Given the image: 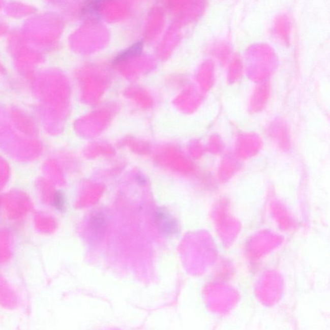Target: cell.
I'll return each instance as SVG.
<instances>
[{
  "instance_id": "2",
  "label": "cell",
  "mask_w": 330,
  "mask_h": 330,
  "mask_svg": "<svg viewBox=\"0 0 330 330\" xmlns=\"http://www.w3.org/2000/svg\"><path fill=\"white\" fill-rule=\"evenodd\" d=\"M143 42H141V41L136 42L131 45V47H129L128 49H125L124 51L118 54L115 57L113 63L114 64H117L119 63L125 61V60L132 58V57L138 56L141 54L142 51H143Z\"/></svg>"
},
{
  "instance_id": "3",
  "label": "cell",
  "mask_w": 330,
  "mask_h": 330,
  "mask_svg": "<svg viewBox=\"0 0 330 330\" xmlns=\"http://www.w3.org/2000/svg\"><path fill=\"white\" fill-rule=\"evenodd\" d=\"M102 0H86L83 6V15L91 20H98L100 16V4Z\"/></svg>"
},
{
  "instance_id": "1",
  "label": "cell",
  "mask_w": 330,
  "mask_h": 330,
  "mask_svg": "<svg viewBox=\"0 0 330 330\" xmlns=\"http://www.w3.org/2000/svg\"><path fill=\"white\" fill-rule=\"evenodd\" d=\"M156 219L160 227L162 229L165 234L170 235L173 234L176 230L175 221L167 211L164 209H159L156 212Z\"/></svg>"
},
{
  "instance_id": "6",
  "label": "cell",
  "mask_w": 330,
  "mask_h": 330,
  "mask_svg": "<svg viewBox=\"0 0 330 330\" xmlns=\"http://www.w3.org/2000/svg\"><path fill=\"white\" fill-rule=\"evenodd\" d=\"M137 182L140 183H145V180H144V178L142 177L141 176H137Z\"/></svg>"
},
{
  "instance_id": "5",
  "label": "cell",
  "mask_w": 330,
  "mask_h": 330,
  "mask_svg": "<svg viewBox=\"0 0 330 330\" xmlns=\"http://www.w3.org/2000/svg\"><path fill=\"white\" fill-rule=\"evenodd\" d=\"M65 197L62 192H57L54 196L55 206L59 211L64 209L65 207Z\"/></svg>"
},
{
  "instance_id": "4",
  "label": "cell",
  "mask_w": 330,
  "mask_h": 330,
  "mask_svg": "<svg viewBox=\"0 0 330 330\" xmlns=\"http://www.w3.org/2000/svg\"><path fill=\"white\" fill-rule=\"evenodd\" d=\"M105 223L104 216L102 214H97L94 216L91 221V227L94 232L96 233L102 232L105 226Z\"/></svg>"
}]
</instances>
